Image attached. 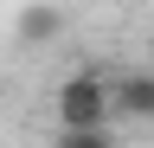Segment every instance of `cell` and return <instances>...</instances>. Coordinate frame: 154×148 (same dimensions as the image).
<instances>
[{
    "instance_id": "1",
    "label": "cell",
    "mask_w": 154,
    "mask_h": 148,
    "mask_svg": "<svg viewBox=\"0 0 154 148\" xmlns=\"http://www.w3.org/2000/svg\"><path fill=\"white\" fill-rule=\"evenodd\" d=\"M51 116H58V129H109L116 122L109 84L96 77V71H71V77L58 84V97H51Z\"/></svg>"
},
{
    "instance_id": "2",
    "label": "cell",
    "mask_w": 154,
    "mask_h": 148,
    "mask_svg": "<svg viewBox=\"0 0 154 148\" xmlns=\"http://www.w3.org/2000/svg\"><path fill=\"white\" fill-rule=\"evenodd\" d=\"M109 109L128 122H154V71H122L109 84Z\"/></svg>"
},
{
    "instance_id": "3",
    "label": "cell",
    "mask_w": 154,
    "mask_h": 148,
    "mask_svg": "<svg viewBox=\"0 0 154 148\" xmlns=\"http://www.w3.org/2000/svg\"><path fill=\"white\" fill-rule=\"evenodd\" d=\"M13 32H19V45H51L58 32H64V13L38 0V7H26V13H19V26H13Z\"/></svg>"
},
{
    "instance_id": "4",
    "label": "cell",
    "mask_w": 154,
    "mask_h": 148,
    "mask_svg": "<svg viewBox=\"0 0 154 148\" xmlns=\"http://www.w3.org/2000/svg\"><path fill=\"white\" fill-rule=\"evenodd\" d=\"M51 148H122V142H116V129H58Z\"/></svg>"
}]
</instances>
